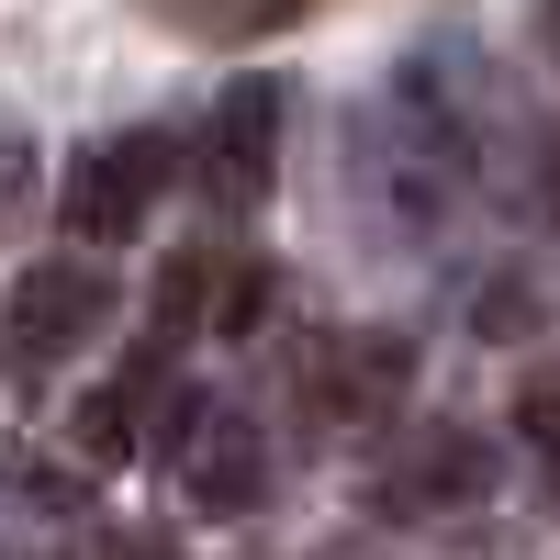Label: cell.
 Wrapping results in <instances>:
<instances>
[{
	"instance_id": "6da1fadb",
	"label": "cell",
	"mask_w": 560,
	"mask_h": 560,
	"mask_svg": "<svg viewBox=\"0 0 560 560\" xmlns=\"http://www.w3.org/2000/svg\"><path fill=\"white\" fill-rule=\"evenodd\" d=\"M102 314H113V280L90 269V258H45L12 280V314H0V348H12L23 382H45L79 337H102Z\"/></svg>"
},
{
	"instance_id": "7a4b0ae2",
	"label": "cell",
	"mask_w": 560,
	"mask_h": 560,
	"mask_svg": "<svg viewBox=\"0 0 560 560\" xmlns=\"http://www.w3.org/2000/svg\"><path fill=\"white\" fill-rule=\"evenodd\" d=\"M168 135H113V147H90L79 179H68V236L79 247H135V224H147V202L168 191Z\"/></svg>"
},
{
	"instance_id": "3957f363",
	"label": "cell",
	"mask_w": 560,
	"mask_h": 560,
	"mask_svg": "<svg viewBox=\"0 0 560 560\" xmlns=\"http://www.w3.org/2000/svg\"><path fill=\"white\" fill-rule=\"evenodd\" d=\"M168 482L202 504V516H247V504L269 493V448L236 404H191L179 415V438H168Z\"/></svg>"
},
{
	"instance_id": "277c9868",
	"label": "cell",
	"mask_w": 560,
	"mask_h": 560,
	"mask_svg": "<svg viewBox=\"0 0 560 560\" xmlns=\"http://www.w3.org/2000/svg\"><path fill=\"white\" fill-rule=\"evenodd\" d=\"M415 393V348L404 337H314L303 348V404L325 427H382Z\"/></svg>"
},
{
	"instance_id": "5b68a950",
	"label": "cell",
	"mask_w": 560,
	"mask_h": 560,
	"mask_svg": "<svg viewBox=\"0 0 560 560\" xmlns=\"http://www.w3.org/2000/svg\"><path fill=\"white\" fill-rule=\"evenodd\" d=\"M269 147H280V90L269 79H247V90H224L213 102V124H202V202L213 213H258L269 202Z\"/></svg>"
},
{
	"instance_id": "8992f818",
	"label": "cell",
	"mask_w": 560,
	"mask_h": 560,
	"mask_svg": "<svg viewBox=\"0 0 560 560\" xmlns=\"http://www.w3.org/2000/svg\"><path fill=\"white\" fill-rule=\"evenodd\" d=\"M258 314H269V269L258 258H179L158 280L168 337H258Z\"/></svg>"
},
{
	"instance_id": "52a82bcc",
	"label": "cell",
	"mask_w": 560,
	"mask_h": 560,
	"mask_svg": "<svg viewBox=\"0 0 560 560\" xmlns=\"http://www.w3.org/2000/svg\"><path fill=\"white\" fill-rule=\"evenodd\" d=\"M471 493H493V448L438 427L404 471H382V516H427V504H471Z\"/></svg>"
},
{
	"instance_id": "ba28073f",
	"label": "cell",
	"mask_w": 560,
	"mask_h": 560,
	"mask_svg": "<svg viewBox=\"0 0 560 560\" xmlns=\"http://www.w3.org/2000/svg\"><path fill=\"white\" fill-rule=\"evenodd\" d=\"M158 382H168L158 359L113 370V382H102V393H90V404L68 415V459H90V471H113V459H135V438H147V404H158Z\"/></svg>"
},
{
	"instance_id": "9c48e42d",
	"label": "cell",
	"mask_w": 560,
	"mask_h": 560,
	"mask_svg": "<svg viewBox=\"0 0 560 560\" xmlns=\"http://www.w3.org/2000/svg\"><path fill=\"white\" fill-rule=\"evenodd\" d=\"M158 23H179V34H202V45H247V34H269V23H292L303 0H147Z\"/></svg>"
},
{
	"instance_id": "30bf717a",
	"label": "cell",
	"mask_w": 560,
	"mask_h": 560,
	"mask_svg": "<svg viewBox=\"0 0 560 560\" xmlns=\"http://www.w3.org/2000/svg\"><path fill=\"white\" fill-rule=\"evenodd\" d=\"M23 213H34V147H23L12 124H0V236H12Z\"/></svg>"
},
{
	"instance_id": "8fae6325",
	"label": "cell",
	"mask_w": 560,
	"mask_h": 560,
	"mask_svg": "<svg viewBox=\"0 0 560 560\" xmlns=\"http://www.w3.org/2000/svg\"><path fill=\"white\" fill-rule=\"evenodd\" d=\"M527 459H538L549 493H560V382H538V393H527Z\"/></svg>"
},
{
	"instance_id": "7c38bea8",
	"label": "cell",
	"mask_w": 560,
	"mask_h": 560,
	"mask_svg": "<svg viewBox=\"0 0 560 560\" xmlns=\"http://www.w3.org/2000/svg\"><path fill=\"white\" fill-rule=\"evenodd\" d=\"M102 560H179V549H168V538H113Z\"/></svg>"
}]
</instances>
